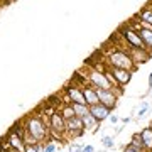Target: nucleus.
I'll return each mask as SVG.
<instances>
[{
	"instance_id": "25",
	"label": "nucleus",
	"mask_w": 152,
	"mask_h": 152,
	"mask_svg": "<svg viewBox=\"0 0 152 152\" xmlns=\"http://www.w3.org/2000/svg\"><path fill=\"white\" fill-rule=\"evenodd\" d=\"M124 152H144V151H140L139 147L132 145V144H127V145L124 147Z\"/></svg>"
},
{
	"instance_id": "31",
	"label": "nucleus",
	"mask_w": 152,
	"mask_h": 152,
	"mask_svg": "<svg viewBox=\"0 0 152 152\" xmlns=\"http://www.w3.org/2000/svg\"><path fill=\"white\" fill-rule=\"evenodd\" d=\"M149 127H151V129H152V122H151V124H149Z\"/></svg>"
},
{
	"instance_id": "9",
	"label": "nucleus",
	"mask_w": 152,
	"mask_h": 152,
	"mask_svg": "<svg viewBox=\"0 0 152 152\" xmlns=\"http://www.w3.org/2000/svg\"><path fill=\"white\" fill-rule=\"evenodd\" d=\"M129 54H130V58L134 59L135 66L145 64L147 61L152 58V53L145 48H129Z\"/></svg>"
},
{
	"instance_id": "30",
	"label": "nucleus",
	"mask_w": 152,
	"mask_h": 152,
	"mask_svg": "<svg viewBox=\"0 0 152 152\" xmlns=\"http://www.w3.org/2000/svg\"><path fill=\"white\" fill-rule=\"evenodd\" d=\"M122 122H124V125H125V124H129V122H130V118H129V117H125V118L122 120Z\"/></svg>"
},
{
	"instance_id": "14",
	"label": "nucleus",
	"mask_w": 152,
	"mask_h": 152,
	"mask_svg": "<svg viewBox=\"0 0 152 152\" xmlns=\"http://www.w3.org/2000/svg\"><path fill=\"white\" fill-rule=\"evenodd\" d=\"M135 19L139 22H145V24L152 26V4H147V5L142 7L139 14L135 15Z\"/></svg>"
},
{
	"instance_id": "16",
	"label": "nucleus",
	"mask_w": 152,
	"mask_h": 152,
	"mask_svg": "<svg viewBox=\"0 0 152 152\" xmlns=\"http://www.w3.org/2000/svg\"><path fill=\"white\" fill-rule=\"evenodd\" d=\"M83 125H85V130H93V132H96L98 129H100V122H98L95 117H93L91 113H88L83 117Z\"/></svg>"
},
{
	"instance_id": "33",
	"label": "nucleus",
	"mask_w": 152,
	"mask_h": 152,
	"mask_svg": "<svg viewBox=\"0 0 152 152\" xmlns=\"http://www.w3.org/2000/svg\"><path fill=\"white\" fill-rule=\"evenodd\" d=\"M5 151H7V149H5ZM7 152H10V151H7Z\"/></svg>"
},
{
	"instance_id": "7",
	"label": "nucleus",
	"mask_w": 152,
	"mask_h": 152,
	"mask_svg": "<svg viewBox=\"0 0 152 152\" xmlns=\"http://www.w3.org/2000/svg\"><path fill=\"white\" fill-rule=\"evenodd\" d=\"M85 134V125L80 117H73V118L66 120V137L71 139H78Z\"/></svg>"
},
{
	"instance_id": "19",
	"label": "nucleus",
	"mask_w": 152,
	"mask_h": 152,
	"mask_svg": "<svg viewBox=\"0 0 152 152\" xmlns=\"http://www.w3.org/2000/svg\"><path fill=\"white\" fill-rule=\"evenodd\" d=\"M130 144H132V145H135V147H139V149H140V151H144V152H149V151H147V147H145V144H144V139H142L140 132L132 135Z\"/></svg>"
},
{
	"instance_id": "8",
	"label": "nucleus",
	"mask_w": 152,
	"mask_h": 152,
	"mask_svg": "<svg viewBox=\"0 0 152 152\" xmlns=\"http://www.w3.org/2000/svg\"><path fill=\"white\" fill-rule=\"evenodd\" d=\"M95 91L98 95V102L105 107H108L110 110H113L118 103V96L115 95L112 90H102V88H95Z\"/></svg>"
},
{
	"instance_id": "13",
	"label": "nucleus",
	"mask_w": 152,
	"mask_h": 152,
	"mask_svg": "<svg viewBox=\"0 0 152 152\" xmlns=\"http://www.w3.org/2000/svg\"><path fill=\"white\" fill-rule=\"evenodd\" d=\"M81 91H83V96H85V102H86L88 107H93V105L100 103L98 102V95L96 91H95V88L91 86V85H85V86H81Z\"/></svg>"
},
{
	"instance_id": "4",
	"label": "nucleus",
	"mask_w": 152,
	"mask_h": 152,
	"mask_svg": "<svg viewBox=\"0 0 152 152\" xmlns=\"http://www.w3.org/2000/svg\"><path fill=\"white\" fill-rule=\"evenodd\" d=\"M49 137H58V139H64L66 137V120L59 113V110L49 117ZM51 139V140H54Z\"/></svg>"
},
{
	"instance_id": "2",
	"label": "nucleus",
	"mask_w": 152,
	"mask_h": 152,
	"mask_svg": "<svg viewBox=\"0 0 152 152\" xmlns=\"http://www.w3.org/2000/svg\"><path fill=\"white\" fill-rule=\"evenodd\" d=\"M105 63L108 68H120V69H129V71H135L137 66L134 63V59L129 54V49H122V48H115L112 51H108L105 54Z\"/></svg>"
},
{
	"instance_id": "3",
	"label": "nucleus",
	"mask_w": 152,
	"mask_h": 152,
	"mask_svg": "<svg viewBox=\"0 0 152 152\" xmlns=\"http://www.w3.org/2000/svg\"><path fill=\"white\" fill-rule=\"evenodd\" d=\"M105 68H107V66H103V68H98V66H95V68H91V69L85 71V73H83V76H85V80H86L88 85H91L93 88L112 90V88H113V85L107 80V76H105Z\"/></svg>"
},
{
	"instance_id": "6",
	"label": "nucleus",
	"mask_w": 152,
	"mask_h": 152,
	"mask_svg": "<svg viewBox=\"0 0 152 152\" xmlns=\"http://www.w3.org/2000/svg\"><path fill=\"white\" fill-rule=\"evenodd\" d=\"M26 142H24V139H22L19 134H15V132L9 130V134H7L5 137V149L10 152H26Z\"/></svg>"
},
{
	"instance_id": "29",
	"label": "nucleus",
	"mask_w": 152,
	"mask_h": 152,
	"mask_svg": "<svg viewBox=\"0 0 152 152\" xmlns=\"http://www.w3.org/2000/svg\"><path fill=\"white\" fill-rule=\"evenodd\" d=\"M149 85H151V88H152V71H151V75H149Z\"/></svg>"
},
{
	"instance_id": "21",
	"label": "nucleus",
	"mask_w": 152,
	"mask_h": 152,
	"mask_svg": "<svg viewBox=\"0 0 152 152\" xmlns=\"http://www.w3.org/2000/svg\"><path fill=\"white\" fill-rule=\"evenodd\" d=\"M58 144H56L54 140H48L42 144V152H56V149H58Z\"/></svg>"
},
{
	"instance_id": "12",
	"label": "nucleus",
	"mask_w": 152,
	"mask_h": 152,
	"mask_svg": "<svg viewBox=\"0 0 152 152\" xmlns=\"http://www.w3.org/2000/svg\"><path fill=\"white\" fill-rule=\"evenodd\" d=\"M90 113H91L98 122H103L105 118H108L110 115H112V110H110L108 107L102 105V103H96V105H93V107H90Z\"/></svg>"
},
{
	"instance_id": "18",
	"label": "nucleus",
	"mask_w": 152,
	"mask_h": 152,
	"mask_svg": "<svg viewBox=\"0 0 152 152\" xmlns=\"http://www.w3.org/2000/svg\"><path fill=\"white\" fill-rule=\"evenodd\" d=\"M71 107H73V110H75V115L80 117V118H83L85 115L90 113V107L85 105V103H71Z\"/></svg>"
},
{
	"instance_id": "26",
	"label": "nucleus",
	"mask_w": 152,
	"mask_h": 152,
	"mask_svg": "<svg viewBox=\"0 0 152 152\" xmlns=\"http://www.w3.org/2000/svg\"><path fill=\"white\" fill-rule=\"evenodd\" d=\"M68 152H83V145H80V144H71Z\"/></svg>"
},
{
	"instance_id": "22",
	"label": "nucleus",
	"mask_w": 152,
	"mask_h": 152,
	"mask_svg": "<svg viewBox=\"0 0 152 152\" xmlns=\"http://www.w3.org/2000/svg\"><path fill=\"white\" fill-rule=\"evenodd\" d=\"M149 108H151V107H149V103H147V102H144V103H142V107H140V110L137 112V118H142V117H145V113L149 112Z\"/></svg>"
},
{
	"instance_id": "5",
	"label": "nucleus",
	"mask_w": 152,
	"mask_h": 152,
	"mask_svg": "<svg viewBox=\"0 0 152 152\" xmlns=\"http://www.w3.org/2000/svg\"><path fill=\"white\" fill-rule=\"evenodd\" d=\"M118 32L122 34V37L125 39V42H127L129 48H145L144 42H142L140 36H139V32H137V27L132 24V22L122 26V27L118 29Z\"/></svg>"
},
{
	"instance_id": "24",
	"label": "nucleus",
	"mask_w": 152,
	"mask_h": 152,
	"mask_svg": "<svg viewBox=\"0 0 152 152\" xmlns=\"http://www.w3.org/2000/svg\"><path fill=\"white\" fill-rule=\"evenodd\" d=\"M26 152H42V144H32L26 147Z\"/></svg>"
},
{
	"instance_id": "20",
	"label": "nucleus",
	"mask_w": 152,
	"mask_h": 152,
	"mask_svg": "<svg viewBox=\"0 0 152 152\" xmlns=\"http://www.w3.org/2000/svg\"><path fill=\"white\" fill-rule=\"evenodd\" d=\"M59 113L64 117V120H69V118H73V117H76L75 110H73V107H71V103H64V105H63V107L59 108Z\"/></svg>"
},
{
	"instance_id": "11",
	"label": "nucleus",
	"mask_w": 152,
	"mask_h": 152,
	"mask_svg": "<svg viewBox=\"0 0 152 152\" xmlns=\"http://www.w3.org/2000/svg\"><path fill=\"white\" fill-rule=\"evenodd\" d=\"M64 93L68 100H69V103H85V96H83V91H81V86H76V85H69V86L64 88Z\"/></svg>"
},
{
	"instance_id": "27",
	"label": "nucleus",
	"mask_w": 152,
	"mask_h": 152,
	"mask_svg": "<svg viewBox=\"0 0 152 152\" xmlns=\"http://www.w3.org/2000/svg\"><path fill=\"white\" fill-rule=\"evenodd\" d=\"M108 118H110V124H112V125L118 124V117H117V115H110Z\"/></svg>"
},
{
	"instance_id": "32",
	"label": "nucleus",
	"mask_w": 152,
	"mask_h": 152,
	"mask_svg": "<svg viewBox=\"0 0 152 152\" xmlns=\"http://www.w3.org/2000/svg\"><path fill=\"white\" fill-rule=\"evenodd\" d=\"M151 95H152V88H151Z\"/></svg>"
},
{
	"instance_id": "1",
	"label": "nucleus",
	"mask_w": 152,
	"mask_h": 152,
	"mask_svg": "<svg viewBox=\"0 0 152 152\" xmlns=\"http://www.w3.org/2000/svg\"><path fill=\"white\" fill-rule=\"evenodd\" d=\"M22 124L26 127V130L31 132L37 142L44 144V142L51 140L49 137V118L42 113H32V115H27L26 118L22 120Z\"/></svg>"
},
{
	"instance_id": "10",
	"label": "nucleus",
	"mask_w": 152,
	"mask_h": 152,
	"mask_svg": "<svg viewBox=\"0 0 152 152\" xmlns=\"http://www.w3.org/2000/svg\"><path fill=\"white\" fill-rule=\"evenodd\" d=\"M112 76H113L117 86H122L124 88L125 85H129V81L132 80V75L134 71H129V69H120V68H108Z\"/></svg>"
},
{
	"instance_id": "28",
	"label": "nucleus",
	"mask_w": 152,
	"mask_h": 152,
	"mask_svg": "<svg viewBox=\"0 0 152 152\" xmlns=\"http://www.w3.org/2000/svg\"><path fill=\"white\" fill-rule=\"evenodd\" d=\"M83 152H95V147L93 145H83Z\"/></svg>"
},
{
	"instance_id": "23",
	"label": "nucleus",
	"mask_w": 152,
	"mask_h": 152,
	"mask_svg": "<svg viewBox=\"0 0 152 152\" xmlns=\"http://www.w3.org/2000/svg\"><path fill=\"white\" fill-rule=\"evenodd\" d=\"M102 144H103L107 149H112V147L115 145V142H113V137H110V135H105L103 139H102Z\"/></svg>"
},
{
	"instance_id": "17",
	"label": "nucleus",
	"mask_w": 152,
	"mask_h": 152,
	"mask_svg": "<svg viewBox=\"0 0 152 152\" xmlns=\"http://www.w3.org/2000/svg\"><path fill=\"white\" fill-rule=\"evenodd\" d=\"M140 135H142V139H144V144H145L147 151L152 152V129H151V127L142 129V130H140Z\"/></svg>"
},
{
	"instance_id": "15",
	"label": "nucleus",
	"mask_w": 152,
	"mask_h": 152,
	"mask_svg": "<svg viewBox=\"0 0 152 152\" xmlns=\"http://www.w3.org/2000/svg\"><path fill=\"white\" fill-rule=\"evenodd\" d=\"M137 32L140 36L142 42L145 46V49H149L152 53V29H142V27H137Z\"/></svg>"
}]
</instances>
